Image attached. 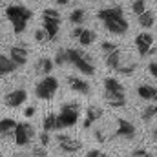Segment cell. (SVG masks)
<instances>
[{"label": "cell", "mask_w": 157, "mask_h": 157, "mask_svg": "<svg viewBox=\"0 0 157 157\" xmlns=\"http://www.w3.org/2000/svg\"><path fill=\"white\" fill-rule=\"evenodd\" d=\"M97 18L102 22V26L113 33V35H124L128 31V20L124 17V11L121 6H112V7H104L97 13Z\"/></svg>", "instance_id": "1"}, {"label": "cell", "mask_w": 157, "mask_h": 157, "mask_svg": "<svg viewBox=\"0 0 157 157\" xmlns=\"http://www.w3.org/2000/svg\"><path fill=\"white\" fill-rule=\"evenodd\" d=\"M6 17H7V20L13 26V31L17 35H20V33L26 31L33 13H31V9H28L24 6H7L6 7Z\"/></svg>", "instance_id": "2"}, {"label": "cell", "mask_w": 157, "mask_h": 157, "mask_svg": "<svg viewBox=\"0 0 157 157\" xmlns=\"http://www.w3.org/2000/svg\"><path fill=\"white\" fill-rule=\"evenodd\" d=\"M104 101L112 108H122L126 104V91L124 86L113 77L104 78Z\"/></svg>", "instance_id": "3"}, {"label": "cell", "mask_w": 157, "mask_h": 157, "mask_svg": "<svg viewBox=\"0 0 157 157\" xmlns=\"http://www.w3.org/2000/svg\"><path fill=\"white\" fill-rule=\"evenodd\" d=\"M68 64H71L77 71H80L86 77H91L95 73L93 59L86 51H82V49H75V48H70L68 49Z\"/></svg>", "instance_id": "4"}, {"label": "cell", "mask_w": 157, "mask_h": 157, "mask_svg": "<svg viewBox=\"0 0 157 157\" xmlns=\"http://www.w3.org/2000/svg\"><path fill=\"white\" fill-rule=\"evenodd\" d=\"M80 117V106L78 102H64L60 106V112L57 115V130L71 128L78 122Z\"/></svg>", "instance_id": "5"}, {"label": "cell", "mask_w": 157, "mask_h": 157, "mask_svg": "<svg viewBox=\"0 0 157 157\" xmlns=\"http://www.w3.org/2000/svg\"><path fill=\"white\" fill-rule=\"evenodd\" d=\"M57 90H59V80L55 77H51V75H46V77H42L39 82H37V86H35V95H37L39 99H42V101H49V99L55 97Z\"/></svg>", "instance_id": "6"}, {"label": "cell", "mask_w": 157, "mask_h": 157, "mask_svg": "<svg viewBox=\"0 0 157 157\" xmlns=\"http://www.w3.org/2000/svg\"><path fill=\"white\" fill-rule=\"evenodd\" d=\"M33 135H35V130H33V126H31L29 122H18L17 128H15L13 139H15V143H17L18 146H28V144L31 143Z\"/></svg>", "instance_id": "7"}, {"label": "cell", "mask_w": 157, "mask_h": 157, "mask_svg": "<svg viewBox=\"0 0 157 157\" xmlns=\"http://www.w3.org/2000/svg\"><path fill=\"white\" fill-rule=\"evenodd\" d=\"M57 143H59V148L64 154H75L82 148V143L78 139H73L66 133H57Z\"/></svg>", "instance_id": "8"}, {"label": "cell", "mask_w": 157, "mask_h": 157, "mask_svg": "<svg viewBox=\"0 0 157 157\" xmlns=\"http://www.w3.org/2000/svg\"><path fill=\"white\" fill-rule=\"evenodd\" d=\"M135 48H137V51H139L141 57H146V55L154 53V37L150 33H146V31L139 33L135 37Z\"/></svg>", "instance_id": "9"}, {"label": "cell", "mask_w": 157, "mask_h": 157, "mask_svg": "<svg viewBox=\"0 0 157 157\" xmlns=\"http://www.w3.org/2000/svg\"><path fill=\"white\" fill-rule=\"evenodd\" d=\"M135 133H137V130H135V126H133L130 121H126V119H117V128H115V132H113V137H121V139L132 141V139L135 137Z\"/></svg>", "instance_id": "10"}, {"label": "cell", "mask_w": 157, "mask_h": 157, "mask_svg": "<svg viewBox=\"0 0 157 157\" xmlns=\"http://www.w3.org/2000/svg\"><path fill=\"white\" fill-rule=\"evenodd\" d=\"M26 99H28V91L24 88H18V90H13V91L6 93L4 104L7 108H18V106H22L26 102Z\"/></svg>", "instance_id": "11"}, {"label": "cell", "mask_w": 157, "mask_h": 157, "mask_svg": "<svg viewBox=\"0 0 157 157\" xmlns=\"http://www.w3.org/2000/svg\"><path fill=\"white\" fill-rule=\"evenodd\" d=\"M9 57H11V60L17 64V68H22V66L28 64V57H29V55H28V49H26L24 46L17 44V46H11Z\"/></svg>", "instance_id": "12"}, {"label": "cell", "mask_w": 157, "mask_h": 157, "mask_svg": "<svg viewBox=\"0 0 157 157\" xmlns=\"http://www.w3.org/2000/svg\"><path fill=\"white\" fill-rule=\"evenodd\" d=\"M135 70H137V62H135L130 55L122 53L121 62H119V66L115 68V73H119V75H132Z\"/></svg>", "instance_id": "13"}, {"label": "cell", "mask_w": 157, "mask_h": 157, "mask_svg": "<svg viewBox=\"0 0 157 157\" xmlns=\"http://www.w3.org/2000/svg\"><path fill=\"white\" fill-rule=\"evenodd\" d=\"M68 86L80 95H90L91 93V86L86 78H78V77H68Z\"/></svg>", "instance_id": "14"}, {"label": "cell", "mask_w": 157, "mask_h": 157, "mask_svg": "<svg viewBox=\"0 0 157 157\" xmlns=\"http://www.w3.org/2000/svg\"><path fill=\"white\" fill-rule=\"evenodd\" d=\"M101 117H102V108H99V106H88L86 108V117H84V122H82V128L84 130L91 128V124L95 121H99Z\"/></svg>", "instance_id": "15"}, {"label": "cell", "mask_w": 157, "mask_h": 157, "mask_svg": "<svg viewBox=\"0 0 157 157\" xmlns=\"http://www.w3.org/2000/svg\"><path fill=\"white\" fill-rule=\"evenodd\" d=\"M53 68H55V62H53L51 59H48V57L39 59V60H37V64H35V71H37V75H40V77L51 75Z\"/></svg>", "instance_id": "16"}, {"label": "cell", "mask_w": 157, "mask_h": 157, "mask_svg": "<svg viewBox=\"0 0 157 157\" xmlns=\"http://www.w3.org/2000/svg\"><path fill=\"white\" fill-rule=\"evenodd\" d=\"M17 124H18V121H15V119H11V117L0 119V135L2 137H13Z\"/></svg>", "instance_id": "17"}, {"label": "cell", "mask_w": 157, "mask_h": 157, "mask_svg": "<svg viewBox=\"0 0 157 157\" xmlns=\"http://www.w3.org/2000/svg\"><path fill=\"white\" fill-rule=\"evenodd\" d=\"M137 95H139L143 101H152V102H157V88H155V86L141 84V86L137 88Z\"/></svg>", "instance_id": "18"}, {"label": "cell", "mask_w": 157, "mask_h": 157, "mask_svg": "<svg viewBox=\"0 0 157 157\" xmlns=\"http://www.w3.org/2000/svg\"><path fill=\"white\" fill-rule=\"evenodd\" d=\"M17 70V64L11 60L9 55H0V77L4 75H9Z\"/></svg>", "instance_id": "19"}, {"label": "cell", "mask_w": 157, "mask_h": 157, "mask_svg": "<svg viewBox=\"0 0 157 157\" xmlns=\"http://www.w3.org/2000/svg\"><path fill=\"white\" fill-rule=\"evenodd\" d=\"M137 20H139V26L144 28V29H148V28H152V26L155 24V17H154V13H152L150 9H146L144 13H141V15L137 17Z\"/></svg>", "instance_id": "20"}, {"label": "cell", "mask_w": 157, "mask_h": 157, "mask_svg": "<svg viewBox=\"0 0 157 157\" xmlns=\"http://www.w3.org/2000/svg\"><path fill=\"white\" fill-rule=\"evenodd\" d=\"M86 17H88V13H86L82 7H77V9H73V11L70 13V22L75 24V26H82V24L86 22Z\"/></svg>", "instance_id": "21"}, {"label": "cell", "mask_w": 157, "mask_h": 157, "mask_svg": "<svg viewBox=\"0 0 157 157\" xmlns=\"http://www.w3.org/2000/svg\"><path fill=\"white\" fill-rule=\"evenodd\" d=\"M121 57H122V51H121V48H117L113 53H110V55H106V57H104L106 66H108L110 70H113V71H115V68H117L119 62H121Z\"/></svg>", "instance_id": "22"}, {"label": "cell", "mask_w": 157, "mask_h": 157, "mask_svg": "<svg viewBox=\"0 0 157 157\" xmlns=\"http://www.w3.org/2000/svg\"><path fill=\"white\" fill-rule=\"evenodd\" d=\"M95 39H97V33L95 31H91V29H82V33H80V37H78V44L80 46H91L93 42H95Z\"/></svg>", "instance_id": "23"}, {"label": "cell", "mask_w": 157, "mask_h": 157, "mask_svg": "<svg viewBox=\"0 0 157 157\" xmlns=\"http://www.w3.org/2000/svg\"><path fill=\"white\" fill-rule=\"evenodd\" d=\"M42 20L44 22H59L60 24V13L55 7H46L42 11Z\"/></svg>", "instance_id": "24"}, {"label": "cell", "mask_w": 157, "mask_h": 157, "mask_svg": "<svg viewBox=\"0 0 157 157\" xmlns=\"http://www.w3.org/2000/svg\"><path fill=\"white\" fill-rule=\"evenodd\" d=\"M42 130H46V132H57V113H48L44 117Z\"/></svg>", "instance_id": "25"}, {"label": "cell", "mask_w": 157, "mask_h": 157, "mask_svg": "<svg viewBox=\"0 0 157 157\" xmlns=\"http://www.w3.org/2000/svg\"><path fill=\"white\" fill-rule=\"evenodd\" d=\"M44 29L48 33V39L49 40H57L59 37V29H60V24L59 22H44Z\"/></svg>", "instance_id": "26"}, {"label": "cell", "mask_w": 157, "mask_h": 157, "mask_svg": "<svg viewBox=\"0 0 157 157\" xmlns=\"http://www.w3.org/2000/svg\"><path fill=\"white\" fill-rule=\"evenodd\" d=\"M53 62H55L57 66H66V64H68V49H66V48H64V49H59V51L55 53Z\"/></svg>", "instance_id": "27"}, {"label": "cell", "mask_w": 157, "mask_h": 157, "mask_svg": "<svg viewBox=\"0 0 157 157\" xmlns=\"http://www.w3.org/2000/svg\"><path fill=\"white\" fill-rule=\"evenodd\" d=\"M154 117H157V104H152V106L144 108V110H143V113H141V119H143L144 122L152 121Z\"/></svg>", "instance_id": "28"}, {"label": "cell", "mask_w": 157, "mask_h": 157, "mask_svg": "<svg viewBox=\"0 0 157 157\" xmlns=\"http://www.w3.org/2000/svg\"><path fill=\"white\" fill-rule=\"evenodd\" d=\"M132 11L139 17L141 13H144L146 11V0H133V4H132Z\"/></svg>", "instance_id": "29"}, {"label": "cell", "mask_w": 157, "mask_h": 157, "mask_svg": "<svg viewBox=\"0 0 157 157\" xmlns=\"http://www.w3.org/2000/svg\"><path fill=\"white\" fill-rule=\"evenodd\" d=\"M117 48H119V46L115 44V42H108V40L101 44V51H102V55H104V57H106V55H110V53H113Z\"/></svg>", "instance_id": "30"}, {"label": "cell", "mask_w": 157, "mask_h": 157, "mask_svg": "<svg viewBox=\"0 0 157 157\" xmlns=\"http://www.w3.org/2000/svg\"><path fill=\"white\" fill-rule=\"evenodd\" d=\"M35 40H37V42H48V33H46V29H44V28H42V29H37V31H35Z\"/></svg>", "instance_id": "31"}, {"label": "cell", "mask_w": 157, "mask_h": 157, "mask_svg": "<svg viewBox=\"0 0 157 157\" xmlns=\"http://www.w3.org/2000/svg\"><path fill=\"white\" fill-rule=\"evenodd\" d=\"M130 157H152V154H148L144 148H135V150L130 154Z\"/></svg>", "instance_id": "32"}, {"label": "cell", "mask_w": 157, "mask_h": 157, "mask_svg": "<svg viewBox=\"0 0 157 157\" xmlns=\"http://www.w3.org/2000/svg\"><path fill=\"white\" fill-rule=\"evenodd\" d=\"M95 139H97L99 143H104V141H106V132L101 130V128H97V130H95Z\"/></svg>", "instance_id": "33"}, {"label": "cell", "mask_w": 157, "mask_h": 157, "mask_svg": "<svg viewBox=\"0 0 157 157\" xmlns=\"http://www.w3.org/2000/svg\"><path fill=\"white\" fill-rule=\"evenodd\" d=\"M39 139H40V144H42V146H48V144H49V132L44 130V132L40 133Z\"/></svg>", "instance_id": "34"}, {"label": "cell", "mask_w": 157, "mask_h": 157, "mask_svg": "<svg viewBox=\"0 0 157 157\" xmlns=\"http://www.w3.org/2000/svg\"><path fill=\"white\" fill-rule=\"evenodd\" d=\"M33 115H35V106H28V108H26V110H24V117H33Z\"/></svg>", "instance_id": "35"}, {"label": "cell", "mask_w": 157, "mask_h": 157, "mask_svg": "<svg viewBox=\"0 0 157 157\" xmlns=\"http://www.w3.org/2000/svg\"><path fill=\"white\" fill-rule=\"evenodd\" d=\"M82 29H84L82 26H77V28L71 31V37H73V39H78V37H80V33H82Z\"/></svg>", "instance_id": "36"}, {"label": "cell", "mask_w": 157, "mask_h": 157, "mask_svg": "<svg viewBox=\"0 0 157 157\" xmlns=\"http://www.w3.org/2000/svg\"><path fill=\"white\" fill-rule=\"evenodd\" d=\"M101 154H102L101 150H95V148H93V150H90V152L86 154V157H101Z\"/></svg>", "instance_id": "37"}, {"label": "cell", "mask_w": 157, "mask_h": 157, "mask_svg": "<svg viewBox=\"0 0 157 157\" xmlns=\"http://www.w3.org/2000/svg\"><path fill=\"white\" fill-rule=\"evenodd\" d=\"M44 154H46V152H44L42 148H35V150H33V155L35 157H44Z\"/></svg>", "instance_id": "38"}, {"label": "cell", "mask_w": 157, "mask_h": 157, "mask_svg": "<svg viewBox=\"0 0 157 157\" xmlns=\"http://www.w3.org/2000/svg\"><path fill=\"white\" fill-rule=\"evenodd\" d=\"M71 2H75V0H57V4H59V6H70Z\"/></svg>", "instance_id": "39"}, {"label": "cell", "mask_w": 157, "mask_h": 157, "mask_svg": "<svg viewBox=\"0 0 157 157\" xmlns=\"http://www.w3.org/2000/svg\"><path fill=\"white\" fill-rule=\"evenodd\" d=\"M152 139H154V141H157V128L152 132Z\"/></svg>", "instance_id": "40"}, {"label": "cell", "mask_w": 157, "mask_h": 157, "mask_svg": "<svg viewBox=\"0 0 157 157\" xmlns=\"http://www.w3.org/2000/svg\"><path fill=\"white\" fill-rule=\"evenodd\" d=\"M15 157H31V155H28V154H18V155H15Z\"/></svg>", "instance_id": "41"}, {"label": "cell", "mask_w": 157, "mask_h": 157, "mask_svg": "<svg viewBox=\"0 0 157 157\" xmlns=\"http://www.w3.org/2000/svg\"><path fill=\"white\" fill-rule=\"evenodd\" d=\"M101 157H112V155H108V154H101Z\"/></svg>", "instance_id": "42"}, {"label": "cell", "mask_w": 157, "mask_h": 157, "mask_svg": "<svg viewBox=\"0 0 157 157\" xmlns=\"http://www.w3.org/2000/svg\"><path fill=\"white\" fill-rule=\"evenodd\" d=\"M0 157H4V155H2V154H0Z\"/></svg>", "instance_id": "43"}, {"label": "cell", "mask_w": 157, "mask_h": 157, "mask_svg": "<svg viewBox=\"0 0 157 157\" xmlns=\"http://www.w3.org/2000/svg\"><path fill=\"white\" fill-rule=\"evenodd\" d=\"M90 2H93V0H90Z\"/></svg>", "instance_id": "44"}, {"label": "cell", "mask_w": 157, "mask_h": 157, "mask_svg": "<svg viewBox=\"0 0 157 157\" xmlns=\"http://www.w3.org/2000/svg\"><path fill=\"white\" fill-rule=\"evenodd\" d=\"M155 152H157V150H155Z\"/></svg>", "instance_id": "45"}, {"label": "cell", "mask_w": 157, "mask_h": 157, "mask_svg": "<svg viewBox=\"0 0 157 157\" xmlns=\"http://www.w3.org/2000/svg\"><path fill=\"white\" fill-rule=\"evenodd\" d=\"M44 157H46V155H44Z\"/></svg>", "instance_id": "46"}, {"label": "cell", "mask_w": 157, "mask_h": 157, "mask_svg": "<svg viewBox=\"0 0 157 157\" xmlns=\"http://www.w3.org/2000/svg\"><path fill=\"white\" fill-rule=\"evenodd\" d=\"M155 78H157V77H155Z\"/></svg>", "instance_id": "47"}]
</instances>
